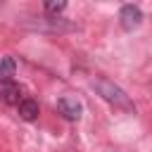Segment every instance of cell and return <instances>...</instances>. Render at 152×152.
Segmentation results:
<instances>
[{"mask_svg":"<svg viewBox=\"0 0 152 152\" xmlns=\"http://www.w3.org/2000/svg\"><path fill=\"white\" fill-rule=\"evenodd\" d=\"M93 88H95V93H97L107 104H112L114 109H119V112H135V104L131 102V97L126 95V90L119 88L114 81H109V78H104V76H97V78L93 81Z\"/></svg>","mask_w":152,"mask_h":152,"instance_id":"1","label":"cell"},{"mask_svg":"<svg viewBox=\"0 0 152 152\" xmlns=\"http://www.w3.org/2000/svg\"><path fill=\"white\" fill-rule=\"evenodd\" d=\"M119 24H121V28L124 31H135V28H140V24H142V12H140V7L138 5H124L121 10H119Z\"/></svg>","mask_w":152,"mask_h":152,"instance_id":"2","label":"cell"},{"mask_svg":"<svg viewBox=\"0 0 152 152\" xmlns=\"http://www.w3.org/2000/svg\"><path fill=\"white\" fill-rule=\"evenodd\" d=\"M57 109H59V114H62L66 121H78L81 114H83L81 100H76V97H71V95L59 97V100H57Z\"/></svg>","mask_w":152,"mask_h":152,"instance_id":"3","label":"cell"},{"mask_svg":"<svg viewBox=\"0 0 152 152\" xmlns=\"http://www.w3.org/2000/svg\"><path fill=\"white\" fill-rule=\"evenodd\" d=\"M0 97H2V102H7V104H19L24 97H21V86L19 83H14L12 78L10 81H0Z\"/></svg>","mask_w":152,"mask_h":152,"instance_id":"4","label":"cell"},{"mask_svg":"<svg viewBox=\"0 0 152 152\" xmlns=\"http://www.w3.org/2000/svg\"><path fill=\"white\" fill-rule=\"evenodd\" d=\"M17 112H19V116H21L24 121H36V119H38V114H40L38 102H36V100H31V97H24V100L17 104Z\"/></svg>","mask_w":152,"mask_h":152,"instance_id":"5","label":"cell"},{"mask_svg":"<svg viewBox=\"0 0 152 152\" xmlns=\"http://www.w3.org/2000/svg\"><path fill=\"white\" fill-rule=\"evenodd\" d=\"M17 71V62L12 57H0V81H10Z\"/></svg>","mask_w":152,"mask_h":152,"instance_id":"6","label":"cell"},{"mask_svg":"<svg viewBox=\"0 0 152 152\" xmlns=\"http://www.w3.org/2000/svg\"><path fill=\"white\" fill-rule=\"evenodd\" d=\"M64 10H66V2H64V0H48V2H45V12H48L50 17H55V14L64 12Z\"/></svg>","mask_w":152,"mask_h":152,"instance_id":"7","label":"cell"}]
</instances>
